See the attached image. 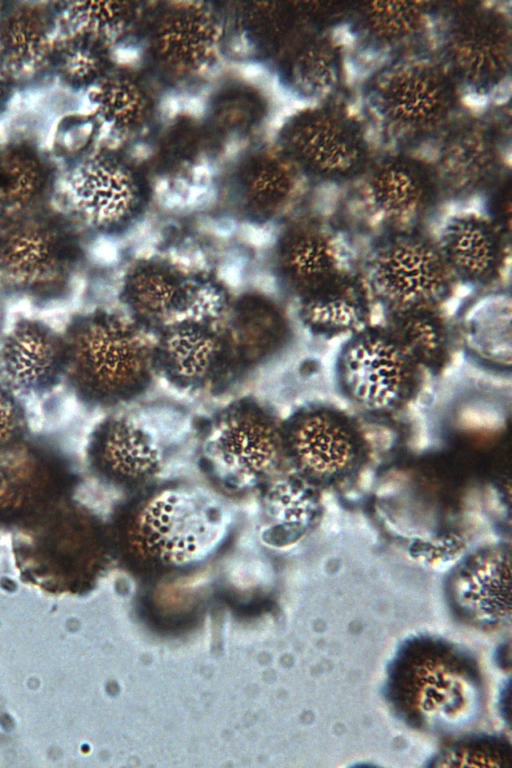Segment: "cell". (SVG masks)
I'll return each mask as SVG.
<instances>
[{"label":"cell","instance_id":"1","mask_svg":"<svg viewBox=\"0 0 512 768\" xmlns=\"http://www.w3.org/2000/svg\"><path fill=\"white\" fill-rule=\"evenodd\" d=\"M364 81L368 117L400 146L439 135L461 99L436 53L426 49L389 61Z\"/></svg>","mask_w":512,"mask_h":768},{"label":"cell","instance_id":"2","mask_svg":"<svg viewBox=\"0 0 512 768\" xmlns=\"http://www.w3.org/2000/svg\"><path fill=\"white\" fill-rule=\"evenodd\" d=\"M435 34L436 55L461 99L478 105L504 100L510 89L512 29L503 6L464 7L440 24Z\"/></svg>","mask_w":512,"mask_h":768},{"label":"cell","instance_id":"3","mask_svg":"<svg viewBox=\"0 0 512 768\" xmlns=\"http://www.w3.org/2000/svg\"><path fill=\"white\" fill-rule=\"evenodd\" d=\"M63 336L64 376L88 400L123 398L148 374L150 352L137 331L119 316L106 311L79 315Z\"/></svg>","mask_w":512,"mask_h":768},{"label":"cell","instance_id":"4","mask_svg":"<svg viewBox=\"0 0 512 768\" xmlns=\"http://www.w3.org/2000/svg\"><path fill=\"white\" fill-rule=\"evenodd\" d=\"M361 270L384 316L442 309L458 287L433 235L424 230L374 239Z\"/></svg>","mask_w":512,"mask_h":768},{"label":"cell","instance_id":"5","mask_svg":"<svg viewBox=\"0 0 512 768\" xmlns=\"http://www.w3.org/2000/svg\"><path fill=\"white\" fill-rule=\"evenodd\" d=\"M68 226L35 209L8 217L0 228V285L39 302L67 294L80 261Z\"/></svg>","mask_w":512,"mask_h":768},{"label":"cell","instance_id":"6","mask_svg":"<svg viewBox=\"0 0 512 768\" xmlns=\"http://www.w3.org/2000/svg\"><path fill=\"white\" fill-rule=\"evenodd\" d=\"M281 142L282 152L304 177L324 184L361 177L372 153L366 128L330 100L295 110L284 124Z\"/></svg>","mask_w":512,"mask_h":768},{"label":"cell","instance_id":"7","mask_svg":"<svg viewBox=\"0 0 512 768\" xmlns=\"http://www.w3.org/2000/svg\"><path fill=\"white\" fill-rule=\"evenodd\" d=\"M423 369L383 322L342 341L336 375L345 396L378 414L405 406L417 392Z\"/></svg>","mask_w":512,"mask_h":768},{"label":"cell","instance_id":"8","mask_svg":"<svg viewBox=\"0 0 512 768\" xmlns=\"http://www.w3.org/2000/svg\"><path fill=\"white\" fill-rule=\"evenodd\" d=\"M361 177L360 207L369 227L379 232L376 238L423 230L440 199L431 162L412 153L387 154Z\"/></svg>","mask_w":512,"mask_h":768},{"label":"cell","instance_id":"9","mask_svg":"<svg viewBox=\"0 0 512 768\" xmlns=\"http://www.w3.org/2000/svg\"><path fill=\"white\" fill-rule=\"evenodd\" d=\"M220 507L207 496L186 490L158 493L139 511L134 535L150 555L172 564L202 558L225 530Z\"/></svg>","mask_w":512,"mask_h":768},{"label":"cell","instance_id":"10","mask_svg":"<svg viewBox=\"0 0 512 768\" xmlns=\"http://www.w3.org/2000/svg\"><path fill=\"white\" fill-rule=\"evenodd\" d=\"M433 4L377 1L351 4L343 26V47L365 63V77L389 61L424 48L436 33Z\"/></svg>","mask_w":512,"mask_h":768},{"label":"cell","instance_id":"11","mask_svg":"<svg viewBox=\"0 0 512 768\" xmlns=\"http://www.w3.org/2000/svg\"><path fill=\"white\" fill-rule=\"evenodd\" d=\"M456 283L476 290L504 285L511 260V236L484 208L451 212L433 235Z\"/></svg>","mask_w":512,"mask_h":768},{"label":"cell","instance_id":"12","mask_svg":"<svg viewBox=\"0 0 512 768\" xmlns=\"http://www.w3.org/2000/svg\"><path fill=\"white\" fill-rule=\"evenodd\" d=\"M277 264L281 279L300 301L361 271L348 237L323 221L291 226L280 239Z\"/></svg>","mask_w":512,"mask_h":768},{"label":"cell","instance_id":"13","mask_svg":"<svg viewBox=\"0 0 512 768\" xmlns=\"http://www.w3.org/2000/svg\"><path fill=\"white\" fill-rule=\"evenodd\" d=\"M68 472L49 450L18 442L0 454V521L18 526L66 498Z\"/></svg>","mask_w":512,"mask_h":768},{"label":"cell","instance_id":"14","mask_svg":"<svg viewBox=\"0 0 512 768\" xmlns=\"http://www.w3.org/2000/svg\"><path fill=\"white\" fill-rule=\"evenodd\" d=\"M284 443L300 473L318 483L347 474L359 455L358 440L349 423L325 407L299 413L284 434Z\"/></svg>","mask_w":512,"mask_h":768},{"label":"cell","instance_id":"15","mask_svg":"<svg viewBox=\"0 0 512 768\" xmlns=\"http://www.w3.org/2000/svg\"><path fill=\"white\" fill-rule=\"evenodd\" d=\"M63 332L35 318H20L0 341V375L13 392H39L64 376Z\"/></svg>","mask_w":512,"mask_h":768},{"label":"cell","instance_id":"16","mask_svg":"<svg viewBox=\"0 0 512 768\" xmlns=\"http://www.w3.org/2000/svg\"><path fill=\"white\" fill-rule=\"evenodd\" d=\"M222 35L220 20L203 3H174L156 23L153 48L170 70L199 74L216 61Z\"/></svg>","mask_w":512,"mask_h":768},{"label":"cell","instance_id":"17","mask_svg":"<svg viewBox=\"0 0 512 768\" xmlns=\"http://www.w3.org/2000/svg\"><path fill=\"white\" fill-rule=\"evenodd\" d=\"M68 190L76 211L97 228L125 221L137 204V186L123 163L108 154H95L71 175Z\"/></svg>","mask_w":512,"mask_h":768},{"label":"cell","instance_id":"18","mask_svg":"<svg viewBox=\"0 0 512 768\" xmlns=\"http://www.w3.org/2000/svg\"><path fill=\"white\" fill-rule=\"evenodd\" d=\"M512 300L503 286L476 290L452 320L458 348L471 358L498 370L512 362Z\"/></svg>","mask_w":512,"mask_h":768},{"label":"cell","instance_id":"19","mask_svg":"<svg viewBox=\"0 0 512 768\" xmlns=\"http://www.w3.org/2000/svg\"><path fill=\"white\" fill-rule=\"evenodd\" d=\"M499 149L481 124H466L447 134L431 163L440 197L465 199L489 189L499 170Z\"/></svg>","mask_w":512,"mask_h":768},{"label":"cell","instance_id":"20","mask_svg":"<svg viewBox=\"0 0 512 768\" xmlns=\"http://www.w3.org/2000/svg\"><path fill=\"white\" fill-rule=\"evenodd\" d=\"M299 319L315 337L342 341L374 323L377 305L362 270L298 301Z\"/></svg>","mask_w":512,"mask_h":768},{"label":"cell","instance_id":"21","mask_svg":"<svg viewBox=\"0 0 512 768\" xmlns=\"http://www.w3.org/2000/svg\"><path fill=\"white\" fill-rule=\"evenodd\" d=\"M210 454L217 466L243 481L273 465L285 450L284 434L268 419L237 412L222 420L211 435ZM286 451V450H285Z\"/></svg>","mask_w":512,"mask_h":768},{"label":"cell","instance_id":"22","mask_svg":"<svg viewBox=\"0 0 512 768\" xmlns=\"http://www.w3.org/2000/svg\"><path fill=\"white\" fill-rule=\"evenodd\" d=\"M450 588L468 615L486 624L496 623L509 610V549L498 545L471 555L456 569Z\"/></svg>","mask_w":512,"mask_h":768},{"label":"cell","instance_id":"23","mask_svg":"<svg viewBox=\"0 0 512 768\" xmlns=\"http://www.w3.org/2000/svg\"><path fill=\"white\" fill-rule=\"evenodd\" d=\"M341 38L328 30L311 31L293 45L287 62L289 89L302 105L329 101L345 70Z\"/></svg>","mask_w":512,"mask_h":768},{"label":"cell","instance_id":"24","mask_svg":"<svg viewBox=\"0 0 512 768\" xmlns=\"http://www.w3.org/2000/svg\"><path fill=\"white\" fill-rule=\"evenodd\" d=\"M50 8L37 3L17 5L0 19V59L11 73H26L50 61L55 43Z\"/></svg>","mask_w":512,"mask_h":768},{"label":"cell","instance_id":"25","mask_svg":"<svg viewBox=\"0 0 512 768\" xmlns=\"http://www.w3.org/2000/svg\"><path fill=\"white\" fill-rule=\"evenodd\" d=\"M422 654V653H421ZM423 657L409 659V665L402 666L399 687L402 696L407 697L413 710L430 716L434 721L451 719L458 712L464 692H468V679L445 657L426 651ZM465 696V695H464Z\"/></svg>","mask_w":512,"mask_h":768},{"label":"cell","instance_id":"26","mask_svg":"<svg viewBox=\"0 0 512 768\" xmlns=\"http://www.w3.org/2000/svg\"><path fill=\"white\" fill-rule=\"evenodd\" d=\"M137 421L113 419L96 432L92 456L97 467L112 477L143 475L158 462L159 444Z\"/></svg>","mask_w":512,"mask_h":768},{"label":"cell","instance_id":"27","mask_svg":"<svg viewBox=\"0 0 512 768\" xmlns=\"http://www.w3.org/2000/svg\"><path fill=\"white\" fill-rule=\"evenodd\" d=\"M50 171L38 150L26 143L0 149V209L6 215L38 208L50 185Z\"/></svg>","mask_w":512,"mask_h":768},{"label":"cell","instance_id":"28","mask_svg":"<svg viewBox=\"0 0 512 768\" xmlns=\"http://www.w3.org/2000/svg\"><path fill=\"white\" fill-rule=\"evenodd\" d=\"M424 370H439L457 346L452 320L442 309L384 316L382 321Z\"/></svg>","mask_w":512,"mask_h":768},{"label":"cell","instance_id":"29","mask_svg":"<svg viewBox=\"0 0 512 768\" xmlns=\"http://www.w3.org/2000/svg\"><path fill=\"white\" fill-rule=\"evenodd\" d=\"M304 176L281 151L254 159L244 170L242 190L250 207L273 214L297 195Z\"/></svg>","mask_w":512,"mask_h":768},{"label":"cell","instance_id":"30","mask_svg":"<svg viewBox=\"0 0 512 768\" xmlns=\"http://www.w3.org/2000/svg\"><path fill=\"white\" fill-rule=\"evenodd\" d=\"M98 117L118 132L136 129L147 113V99L134 82L121 75L105 74L90 87Z\"/></svg>","mask_w":512,"mask_h":768},{"label":"cell","instance_id":"31","mask_svg":"<svg viewBox=\"0 0 512 768\" xmlns=\"http://www.w3.org/2000/svg\"><path fill=\"white\" fill-rule=\"evenodd\" d=\"M50 61L67 85L92 87L106 74V44L85 33L71 31L57 39Z\"/></svg>","mask_w":512,"mask_h":768},{"label":"cell","instance_id":"32","mask_svg":"<svg viewBox=\"0 0 512 768\" xmlns=\"http://www.w3.org/2000/svg\"><path fill=\"white\" fill-rule=\"evenodd\" d=\"M62 9L71 31L85 33L106 45L127 29L133 14L127 2L76 1L65 3Z\"/></svg>","mask_w":512,"mask_h":768},{"label":"cell","instance_id":"33","mask_svg":"<svg viewBox=\"0 0 512 768\" xmlns=\"http://www.w3.org/2000/svg\"><path fill=\"white\" fill-rule=\"evenodd\" d=\"M24 410L15 392L0 384V454L23 440Z\"/></svg>","mask_w":512,"mask_h":768},{"label":"cell","instance_id":"34","mask_svg":"<svg viewBox=\"0 0 512 768\" xmlns=\"http://www.w3.org/2000/svg\"><path fill=\"white\" fill-rule=\"evenodd\" d=\"M505 759L502 749L490 742L466 743L444 753L440 758L446 762L443 765L448 766H501Z\"/></svg>","mask_w":512,"mask_h":768},{"label":"cell","instance_id":"35","mask_svg":"<svg viewBox=\"0 0 512 768\" xmlns=\"http://www.w3.org/2000/svg\"><path fill=\"white\" fill-rule=\"evenodd\" d=\"M511 182L510 179H499L489 189L484 210L492 220L509 236H511Z\"/></svg>","mask_w":512,"mask_h":768},{"label":"cell","instance_id":"36","mask_svg":"<svg viewBox=\"0 0 512 768\" xmlns=\"http://www.w3.org/2000/svg\"><path fill=\"white\" fill-rule=\"evenodd\" d=\"M11 73L8 71V69L5 67L3 62L0 59V109L4 105L9 88H10V82H11Z\"/></svg>","mask_w":512,"mask_h":768},{"label":"cell","instance_id":"37","mask_svg":"<svg viewBox=\"0 0 512 768\" xmlns=\"http://www.w3.org/2000/svg\"><path fill=\"white\" fill-rule=\"evenodd\" d=\"M7 218H8V217H6V215H5V214L2 212V210L0 209V228H1V226H2V225H3V223H4V221H5Z\"/></svg>","mask_w":512,"mask_h":768}]
</instances>
